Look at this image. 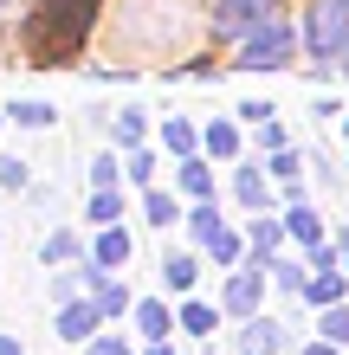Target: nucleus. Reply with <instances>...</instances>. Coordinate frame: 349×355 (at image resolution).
Returning <instances> with one entry per match:
<instances>
[{
	"label": "nucleus",
	"mask_w": 349,
	"mask_h": 355,
	"mask_svg": "<svg viewBox=\"0 0 349 355\" xmlns=\"http://www.w3.org/2000/svg\"><path fill=\"white\" fill-rule=\"evenodd\" d=\"M97 323H104V310H97V297H71V304H58V343H91L97 336Z\"/></svg>",
	"instance_id": "5"
},
{
	"label": "nucleus",
	"mask_w": 349,
	"mask_h": 355,
	"mask_svg": "<svg viewBox=\"0 0 349 355\" xmlns=\"http://www.w3.org/2000/svg\"><path fill=\"white\" fill-rule=\"evenodd\" d=\"M0 355H26V349H19V336H7V329H0Z\"/></svg>",
	"instance_id": "34"
},
{
	"label": "nucleus",
	"mask_w": 349,
	"mask_h": 355,
	"mask_svg": "<svg viewBox=\"0 0 349 355\" xmlns=\"http://www.w3.org/2000/svg\"><path fill=\"white\" fill-rule=\"evenodd\" d=\"M0 123H7V116H0Z\"/></svg>",
	"instance_id": "37"
},
{
	"label": "nucleus",
	"mask_w": 349,
	"mask_h": 355,
	"mask_svg": "<svg viewBox=\"0 0 349 355\" xmlns=\"http://www.w3.org/2000/svg\"><path fill=\"white\" fill-rule=\"evenodd\" d=\"M175 181H181V194H188V200H207V194H214V168H207V162H194V155L181 162Z\"/></svg>",
	"instance_id": "12"
},
{
	"label": "nucleus",
	"mask_w": 349,
	"mask_h": 355,
	"mask_svg": "<svg viewBox=\"0 0 349 355\" xmlns=\"http://www.w3.org/2000/svg\"><path fill=\"white\" fill-rule=\"evenodd\" d=\"M136 329H142L149 343H169V329H175L169 304H162V297H142V304H136Z\"/></svg>",
	"instance_id": "9"
},
{
	"label": "nucleus",
	"mask_w": 349,
	"mask_h": 355,
	"mask_svg": "<svg viewBox=\"0 0 349 355\" xmlns=\"http://www.w3.org/2000/svg\"><path fill=\"white\" fill-rule=\"evenodd\" d=\"M284 233H291L298 245H311V252H317V245H323V220L311 214V207H291V214H284Z\"/></svg>",
	"instance_id": "11"
},
{
	"label": "nucleus",
	"mask_w": 349,
	"mask_h": 355,
	"mask_svg": "<svg viewBox=\"0 0 349 355\" xmlns=\"http://www.w3.org/2000/svg\"><path fill=\"white\" fill-rule=\"evenodd\" d=\"M304 46L317 58H349V0H317L304 19Z\"/></svg>",
	"instance_id": "2"
},
{
	"label": "nucleus",
	"mask_w": 349,
	"mask_h": 355,
	"mask_svg": "<svg viewBox=\"0 0 349 355\" xmlns=\"http://www.w3.org/2000/svg\"><path fill=\"white\" fill-rule=\"evenodd\" d=\"M85 278L97 284V310H104V323H110V317H123V310H130V291H123V284H117V278H110V271L97 265V259H91V271H85Z\"/></svg>",
	"instance_id": "7"
},
{
	"label": "nucleus",
	"mask_w": 349,
	"mask_h": 355,
	"mask_svg": "<svg viewBox=\"0 0 349 355\" xmlns=\"http://www.w3.org/2000/svg\"><path fill=\"white\" fill-rule=\"evenodd\" d=\"M110 130H117V142H123V149H136V142H142V110H123V116H110Z\"/></svg>",
	"instance_id": "24"
},
{
	"label": "nucleus",
	"mask_w": 349,
	"mask_h": 355,
	"mask_svg": "<svg viewBox=\"0 0 349 355\" xmlns=\"http://www.w3.org/2000/svg\"><path fill=\"white\" fill-rule=\"evenodd\" d=\"M304 355H337V343H311V349H304Z\"/></svg>",
	"instance_id": "35"
},
{
	"label": "nucleus",
	"mask_w": 349,
	"mask_h": 355,
	"mask_svg": "<svg viewBox=\"0 0 349 355\" xmlns=\"http://www.w3.org/2000/svg\"><path fill=\"white\" fill-rule=\"evenodd\" d=\"M78 284H91L85 271H58V278H52V297H58V304H71V297H78Z\"/></svg>",
	"instance_id": "29"
},
{
	"label": "nucleus",
	"mask_w": 349,
	"mask_h": 355,
	"mask_svg": "<svg viewBox=\"0 0 349 355\" xmlns=\"http://www.w3.org/2000/svg\"><path fill=\"white\" fill-rule=\"evenodd\" d=\"M130 252H136V245H130V233H123V226H97V265H104V271H117V265H130Z\"/></svg>",
	"instance_id": "8"
},
{
	"label": "nucleus",
	"mask_w": 349,
	"mask_h": 355,
	"mask_svg": "<svg viewBox=\"0 0 349 355\" xmlns=\"http://www.w3.org/2000/svg\"><path fill=\"white\" fill-rule=\"evenodd\" d=\"M85 349H91V355H136V349H130V343H123V336H91Z\"/></svg>",
	"instance_id": "30"
},
{
	"label": "nucleus",
	"mask_w": 349,
	"mask_h": 355,
	"mask_svg": "<svg viewBox=\"0 0 349 355\" xmlns=\"http://www.w3.org/2000/svg\"><path fill=\"white\" fill-rule=\"evenodd\" d=\"M272 175H278V181H298V155L278 149V155H272Z\"/></svg>",
	"instance_id": "32"
},
{
	"label": "nucleus",
	"mask_w": 349,
	"mask_h": 355,
	"mask_svg": "<svg viewBox=\"0 0 349 355\" xmlns=\"http://www.w3.org/2000/svg\"><path fill=\"white\" fill-rule=\"evenodd\" d=\"M278 0H214V33L220 39H246L259 19H272Z\"/></svg>",
	"instance_id": "4"
},
{
	"label": "nucleus",
	"mask_w": 349,
	"mask_h": 355,
	"mask_svg": "<svg viewBox=\"0 0 349 355\" xmlns=\"http://www.w3.org/2000/svg\"><path fill=\"white\" fill-rule=\"evenodd\" d=\"M201 142H207L214 155H227V162L239 155V130H233V123H207V136H201Z\"/></svg>",
	"instance_id": "17"
},
{
	"label": "nucleus",
	"mask_w": 349,
	"mask_h": 355,
	"mask_svg": "<svg viewBox=\"0 0 349 355\" xmlns=\"http://www.w3.org/2000/svg\"><path fill=\"white\" fill-rule=\"evenodd\" d=\"M85 220H91V226H117V220H123V194H117V187H97L91 207H85Z\"/></svg>",
	"instance_id": "13"
},
{
	"label": "nucleus",
	"mask_w": 349,
	"mask_h": 355,
	"mask_svg": "<svg viewBox=\"0 0 349 355\" xmlns=\"http://www.w3.org/2000/svg\"><path fill=\"white\" fill-rule=\"evenodd\" d=\"M265 271L272 265H239L233 278H227V297H220V310H227V317H259V297H265Z\"/></svg>",
	"instance_id": "3"
},
{
	"label": "nucleus",
	"mask_w": 349,
	"mask_h": 355,
	"mask_svg": "<svg viewBox=\"0 0 349 355\" xmlns=\"http://www.w3.org/2000/svg\"><path fill=\"white\" fill-rule=\"evenodd\" d=\"M239 355H284V329L265 323V317H246L239 323Z\"/></svg>",
	"instance_id": "6"
},
{
	"label": "nucleus",
	"mask_w": 349,
	"mask_h": 355,
	"mask_svg": "<svg viewBox=\"0 0 349 355\" xmlns=\"http://www.w3.org/2000/svg\"><path fill=\"white\" fill-rule=\"evenodd\" d=\"M7 116L19 123V130H52V123H58V110H52V103H39V97H26V103H13Z\"/></svg>",
	"instance_id": "14"
},
{
	"label": "nucleus",
	"mask_w": 349,
	"mask_h": 355,
	"mask_svg": "<svg viewBox=\"0 0 349 355\" xmlns=\"http://www.w3.org/2000/svg\"><path fill=\"white\" fill-rule=\"evenodd\" d=\"M149 355H175V349H169V343H155V349H149Z\"/></svg>",
	"instance_id": "36"
},
{
	"label": "nucleus",
	"mask_w": 349,
	"mask_h": 355,
	"mask_svg": "<svg viewBox=\"0 0 349 355\" xmlns=\"http://www.w3.org/2000/svg\"><path fill=\"white\" fill-rule=\"evenodd\" d=\"M194 278H201V259H194V252H169V259H162V284H169V291H181V297H188Z\"/></svg>",
	"instance_id": "10"
},
{
	"label": "nucleus",
	"mask_w": 349,
	"mask_h": 355,
	"mask_svg": "<svg viewBox=\"0 0 349 355\" xmlns=\"http://www.w3.org/2000/svg\"><path fill=\"white\" fill-rule=\"evenodd\" d=\"M317 329H323V343L343 349V343H349V310H343V304H323V323H317Z\"/></svg>",
	"instance_id": "20"
},
{
	"label": "nucleus",
	"mask_w": 349,
	"mask_h": 355,
	"mask_svg": "<svg viewBox=\"0 0 349 355\" xmlns=\"http://www.w3.org/2000/svg\"><path fill=\"white\" fill-rule=\"evenodd\" d=\"M39 259H46V265H65V259H78V239L71 233H52L46 245H39Z\"/></svg>",
	"instance_id": "25"
},
{
	"label": "nucleus",
	"mask_w": 349,
	"mask_h": 355,
	"mask_svg": "<svg viewBox=\"0 0 349 355\" xmlns=\"http://www.w3.org/2000/svg\"><path fill=\"white\" fill-rule=\"evenodd\" d=\"M291 52H298L291 19L272 13V19H259V26L239 39V71H278V65H291Z\"/></svg>",
	"instance_id": "1"
},
{
	"label": "nucleus",
	"mask_w": 349,
	"mask_h": 355,
	"mask_svg": "<svg viewBox=\"0 0 349 355\" xmlns=\"http://www.w3.org/2000/svg\"><path fill=\"white\" fill-rule=\"evenodd\" d=\"M233 194H239L246 207H265V175H259V168H239V175H233Z\"/></svg>",
	"instance_id": "21"
},
{
	"label": "nucleus",
	"mask_w": 349,
	"mask_h": 355,
	"mask_svg": "<svg viewBox=\"0 0 349 355\" xmlns=\"http://www.w3.org/2000/svg\"><path fill=\"white\" fill-rule=\"evenodd\" d=\"M117 181H123V162L117 155H97L91 162V187H117Z\"/></svg>",
	"instance_id": "27"
},
{
	"label": "nucleus",
	"mask_w": 349,
	"mask_h": 355,
	"mask_svg": "<svg viewBox=\"0 0 349 355\" xmlns=\"http://www.w3.org/2000/svg\"><path fill=\"white\" fill-rule=\"evenodd\" d=\"M253 252H259V265H272V252H278V220H253Z\"/></svg>",
	"instance_id": "23"
},
{
	"label": "nucleus",
	"mask_w": 349,
	"mask_h": 355,
	"mask_svg": "<svg viewBox=\"0 0 349 355\" xmlns=\"http://www.w3.org/2000/svg\"><path fill=\"white\" fill-rule=\"evenodd\" d=\"M207 252H214L220 265H227V271H233V265H239V252H246V245H239V233H233V226H220V233L207 239Z\"/></svg>",
	"instance_id": "19"
},
{
	"label": "nucleus",
	"mask_w": 349,
	"mask_h": 355,
	"mask_svg": "<svg viewBox=\"0 0 349 355\" xmlns=\"http://www.w3.org/2000/svg\"><path fill=\"white\" fill-rule=\"evenodd\" d=\"M188 233H194L201 245H207V239L220 233V214H214V207H207V200H194V214H188Z\"/></svg>",
	"instance_id": "22"
},
{
	"label": "nucleus",
	"mask_w": 349,
	"mask_h": 355,
	"mask_svg": "<svg viewBox=\"0 0 349 355\" xmlns=\"http://www.w3.org/2000/svg\"><path fill=\"white\" fill-rule=\"evenodd\" d=\"M123 175H130L136 187H149V181H155V155H142V149H130V162H123Z\"/></svg>",
	"instance_id": "26"
},
{
	"label": "nucleus",
	"mask_w": 349,
	"mask_h": 355,
	"mask_svg": "<svg viewBox=\"0 0 349 355\" xmlns=\"http://www.w3.org/2000/svg\"><path fill=\"white\" fill-rule=\"evenodd\" d=\"M142 214H149L155 226H175L181 214H175V194H162V187H149V194H142Z\"/></svg>",
	"instance_id": "18"
},
{
	"label": "nucleus",
	"mask_w": 349,
	"mask_h": 355,
	"mask_svg": "<svg viewBox=\"0 0 349 355\" xmlns=\"http://www.w3.org/2000/svg\"><path fill=\"white\" fill-rule=\"evenodd\" d=\"M0 187H26V162H19V155L0 162Z\"/></svg>",
	"instance_id": "31"
},
{
	"label": "nucleus",
	"mask_w": 349,
	"mask_h": 355,
	"mask_svg": "<svg viewBox=\"0 0 349 355\" xmlns=\"http://www.w3.org/2000/svg\"><path fill=\"white\" fill-rule=\"evenodd\" d=\"M194 123H181V116H169V123H162V149H169V155H194Z\"/></svg>",
	"instance_id": "15"
},
{
	"label": "nucleus",
	"mask_w": 349,
	"mask_h": 355,
	"mask_svg": "<svg viewBox=\"0 0 349 355\" xmlns=\"http://www.w3.org/2000/svg\"><path fill=\"white\" fill-rule=\"evenodd\" d=\"M272 271H278V291H304V284H311V271H304V265H291V259H278Z\"/></svg>",
	"instance_id": "28"
},
{
	"label": "nucleus",
	"mask_w": 349,
	"mask_h": 355,
	"mask_svg": "<svg viewBox=\"0 0 349 355\" xmlns=\"http://www.w3.org/2000/svg\"><path fill=\"white\" fill-rule=\"evenodd\" d=\"M188 336H214V323H220V310L214 304H181V317H175Z\"/></svg>",
	"instance_id": "16"
},
{
	"label": "nucleus",
	"mask_w": 349,
	"mask_h": 355,
	"mask_svg": "<svg viewBox=\"0 0 349 355\" xmlns=\"http://www.w3.org/2000/svg\"><path fill=\"white\" fill-rule=\"evenodd\" d=\"M259 142H265V149L278 155V149H284V130H278V123H259Z\"/></svg>",
	"instance_id": "33"
}]
</instances>
